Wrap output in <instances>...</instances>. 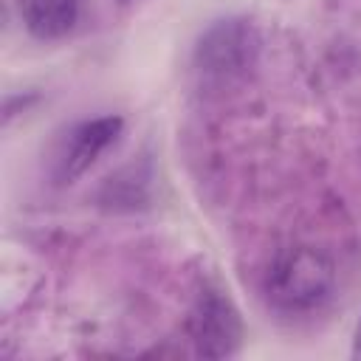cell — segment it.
<instances>
[{
    "mask_svg": "<svg viewBox=\"0 0 361 361\" xmlns=\"http://www.w3.org/2000/svg\"><path fill=\"white\" fill-rule=\"evenodd\" d=\"M195 353L203 358L234 355L243 344V319L223 290H203L189 316Z\"/></svg>",
    "mask_w": 361,
    "mask_h": 361,
    "instance_id": "3957f363",
    "label": "cell"
},
{
    "mask_svg": "<svg viewBox=\"0 0 361 361\" xmlns=\"http://www.w3.org/2000/svg\"><path fill=\"white\" fill-rule=\"evenodd\" d=\"M124 121L121 116H99V118H87L79 127L71 130V138L65 141V149L59 155V166H56V178L65 183L76 180L82 172H87L96 158L118 138Z\"/></svg>",
    "mask_w": 361,
    "mask_h": 361,
    "instance_id": "277c9868",
    "label": "cell"
},
{
    "mask_svg": "<svg viewBox=\"0 0 361 361\" xmlns=\"http://www.w3.org/2000/svg\"><path fill=\"white\" fill-rule=\"evenodd\" d=\"M353 358L361 361V316L355 322V333H353Z\"/></svg>",
    "mask_w": 361,
    "mask_h": 361,
    "instance_id": "52a82bcc",
    "label": "cell"
},
{
    "mask_svg": "<svg viewBox=\"0 0 361 361\" xmlns=\"http://www.w3.org/2000/svg\"><path fill=\"white\" fill-rule=\"evenodd\" d=\"M17 11L37 39H59L79 20V0H17Z\"/></svg>",
    "mask_w": 361,
    "mask_h": 361,
    "instance_id": "5b68a950",
    "label": "cell"
},
{
    "mask_svg": "<svg viewBox=\"0 0 361 361\" xmlns=\"http://www.w3.org/2000/svg\"><path fill=\"white\" fill-rule=\"evenodd\" d=\"M102 206L107 209H138L149 200V178L138 166H124L121 172L110 175L99 192Z\"/></svg>",
    "mask_w": 361,
    "mask_h": 361,
    "instance_id": "8992f818",
    "label": "cell"
},
{
    "mask_svg": "<svg viewBox=\"0 0 361 361\" xmlns=\"http://www.w3.org/2000/svg\"><path fill=\"white\" fill-rule=\"evenodd\" d=\"M259 54L257 28L243 17L212 23L195 42V68L206 82H231L254 68Z\"/></svg>",
    "mask_w": 361,
    "mask_h": 361,
    "instance_id": "7a4b0ae2",
    "label": "cell"
},
{
    "mask_svg": "<svg viewBox=\"0 0 361 361\" xmlns=\"http://www.w3.org/2000/svg\"><path fill=\"white\" fill-rule=\"evenodd\" d=\"M336 288L333 259L313 245H288L276 251L265 271V299L282 313H310L322 307Z\"/></svg>",
    "mask_w": 361,
    "mask_h": 361,
    "instance_id": "6da1fadb",
    "label": "cell"
}]
</instances>
